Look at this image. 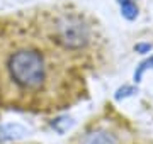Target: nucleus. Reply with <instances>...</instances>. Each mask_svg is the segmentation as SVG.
I'll return each instance as SVG.
<instances>
[{"label": "nucleus", "instance_id": "5", "mask_svg": "<svg viewBox=\"0 0 153 144\" xmlns=\"http://www.w3.org/2000/svg\"><path fill=\"white\" fill-rule=\"evenodd\" d=\"M148 68H153V56H152V58H150L148 61L141 63V66L136 70V73H134V80H136V82H140V80H141L143 71H145V70H148Z\"/></svg>", "mask_w": 153, "mask_h": 144}, {"label": "nucleus", "instance_id": "4", "mask_svg": "<svg viewBox=\"0 0 153 144\" xmlns=\"http://www.w3.org/2000/svg\"><path fill=\"white\" fill-rule=\"evenodd\" d=\"M121 10H123V15L129 21H133L138 15V7L134 2H121Z\"/></svg>", "mask_w": 153, "mask_h": 144}, {"label": "nucleus", "instance_id": "7", "mask_svg": "<svg viewBox=\"0 0 153 144\" xmlns=\"http://www.w3.org/2000/svg\"><path fill=\"white\" fill-rule=\"evenodd\" d=\"M121 2H134V0H119V4Z\"/></svg>", "mask_w": 153, "mask_h": 144}, {"label": "nucleus", "instance_id": "3", "mask_svg": "<svg viewBox=\"0 0 153 144\" xmlns=\"http://www.w3.org/2000/svg\"><path fill=\"white\" fill-rule=\"evenodd\" d=\"M65 144H129V134L104 117L87 122Z\"/></svg>", "mask_w": 153, "mask_h": 144}, {"label": "nucleus", "instance_id": "2", "mask_svg": "<svg viewBox=\"0 0 153 144\" xmlns=\"http://www.w3.org/2000/svg\"><path fill=\"white\" fill-rule=\"evenodd\" d=\"M34 24L56 49L76 66H85L97 48V31L83 12L66 5L31 12Z\"/></svg>", "mask_w": 153, "mask_h": 144}, {"label": "nucleus", "instance_id": "6", "mask_svg": "<svg viewBox=\"0 0 153 144\" xmlns=\"http://www.w3.org/2000/svg\"><path fill=\"white\" fill-rule=\"evenodd\" d=\"M152 49V44H138L136 46V51H140V53H145V51H150Z\"/></svg>", "mask_w": 153, "mask_h": 144}, {"label": "nucleus", "instance_id": "1", "mask_svg": "<svg viewBox=\"0 0 153 144\" xmlns=\"http://www.w3.org/2000/svg\"><path fill=\"white\" fill-rule=\"evenodd\" d=\"M85 78L44 37L31 12L0 17V109L48 115L83 98Z\"/></svg>", "mask_w": 153, "mask_h": 144}]
</instances>
